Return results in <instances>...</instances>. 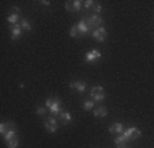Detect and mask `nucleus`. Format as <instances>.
<instances>
[{"label":"nucleus","mask_w":154,"mask_h":148,"mask_svg":"<svg viewBox=\"0 0 154 148\" xmlns=\"http://www.w3.org/2000/svg\"><path fill=\"white\" fill-rule=\"evenodd\" d=\"M122 135L128 140V142H130V140L139 138V137H141V130H139V128H136V127H130V128H125V132L122 133Z\"/></svg>","instance_id":"3"},{"label":"nucleus","mask_w":154,"mask_h":148,"mask_svg":"<svg viewBox=\"0 0 154 148\" xmlns=\"http://www.w3.org/2000/svg\"><path fill=\"white\" fill-rule=\"evenodd\" d=\"M7 146H8V148H17V146H18V138H17V137L7 140Z\"/></svg>","instance_id":"19"},{"label":"nucleus","mask_w":154,"mask_h":148,"mask_svg":"<svg viewBox=\"0 0 154 148\" xmlns=\"http://www.w3.org/2000/svg\"><path fill=\"white\" fill-rule=\"evenodd\" d=\"M75 27H77V30H79L80 36H85L87 33H89V27H87V21H85V18H82V20H79V23H77Z\"/></svg>","instance_id":"11"},{"label":"nucleus","mask_w":154,"mask_h":148,"mask_svg":"<svg viewBox=\"0 0 154 148\" xmlns=\"http://www.w3.org/2000/svg\"><path fill=\"white\" fill-rule=\"evenodd\" d=\"M46 112H48L46 107H36V115H39V117H46Z\"/></svg>","instance_id":"22"},{"label":"nucleus","mask_w":154,"mask_h":148,"mask_svg":"<svg viewBox=\"0 0 154 148\" xmlns=\"http://www.w3.org/2000/svg\"><path fill=\"white\" fill-rule=\"evenodd\" d=\"M7 20H8V23H12V25H18V23H20V21H21L20 20V8H18V7H13V8L10 10Z\"/></svg>","instance_id":"5"},{"label":"nucleus","mask_w":154,"mask_h":148,"mask_svg":"<svg viewBox=\"0 0 154 148\" xmlns=\"http://www.w3.org/2000/svg\"><path fill=\"white\" fill-rule=\"evenodd\" d=\"M21 31H23V28H21V25H20V23H18V25H13V27H12V31H10V36H12V40H13V41H17V40L20 38Z\"/></svg>","instance_id":"12"},{"label":"nucleus","mask_w":154,"mask_h":148,"mask_svg":"<svg viewBox=\"0 0 154 148\" xmlns=\"http://www.w3.org/2000/svg\"><path fill=\"white\" fill-rule=\"evenodd\" d=\"M90 95H92V101H95V102H102V101L105 99V91H103V87H100V86L92 87V91H90Z\"/></svg>","instance_id":"4"},{"label":"nucleus","mask_w":154,"mask_h":148,"mask_svg":"<svg viewBox=\"0 0 154 148\" xmlns=\"http://www.w3.org/2000/svg\"><path fill=\"white\" fill-rule=\"evenodd\" d=\"M75 82H77V81H71V82H69V87H71V89H75Z\"/></svg>","instance_id":"23"},{"label":"nucleus","mask_w":154,"mask_h":148,"mask_svg":"<svg viewBox=\"0 0 154 148\" xmlns=\"http://www.w3.org/2000/svg\"><path fill=\"white\" fill-rule=\"evenodd\" d=\"M84 7H85L87 10H92L94 15H98V12L102 10V7L98 5L97 2H94V0H87V2H84Z\"/></svg>","instance_id":"10"},{"label":"nucleus","mask_w":154,"mask_h":148,"mask_svg":"<svg viewBox=\"0 0 154 148\" xmlns=\"http://www.w3.org/2000/svg\"><path fill=\"white\" fill-rule=\"evenodd\" d=\"M107 114H108V110H107V107H105V105H98V107H95V109H94V115L98 117V118L107 117Z\"/></svg>","instance_id":"13"},{"label":"nucleus","mask_w":154,"mask_h":148,"mask_svg":"<svg viewBox=\"0 0 154 148\" xmlns=\"http://www.w3.org/2000/svg\"><path fill=\"white\" fill-rule=\"evenodd\" d=\"M20 25H21V28H23L25 31H31V23L28 20H21Z\"/></svg>","instance_id":"20"},{"label":"nucleus","mask_w":154,"mask_h":148,"mask_svg":"<svg viewBox=\"0 0 154 148\" xmlns=\"http://www.w3.org/2000/svg\"><path fill=\"white\" fill-rule=\"evenodd\" d=\"M46 109L49 110L53 115H61V101L57 97H49L46 101Z\"/></svg>","instance_id":"1"},{"label":"nucleus","mask_w":154,"mask_h":148,"mask_svg":"<svg viewBox=\"0 0 154 148\" xmlns=\"http://www.w3.org/2000/svg\"><path fill=\"white\" fill-rule=\"evenodd\" d=\"M102 58V53L98 50H92V51H87L85 53V61L87 63H94V61H97V59H100Z\"/></svg>","instance_id":"9"},{"label":"nucleus","mask_w":154,"mask_h":148,"mask_svg":"<svg viewBox=\"0 0 154 148\" xmlns=\"http://www.w3.org/2000/svg\"><path fill=\"white\" fill-rule=\"evenodd\" d=\"M123 132H125V128H123V124H122V122H118V124H115V125H112V127H110V133L122 135Z\"/></svg>","instance_id":"14"},{"label":"nucleus","mask_w":154,"mask_h":148,"mask_svg":"<svg viewBox=\"0 0 154 148\" xmlns=\"http://www.w3.org/2000/svg\"><path fill=\"white\" fill-rule=\"evenodd\" d=\"M85 21H87L89 30H92V31L103 27V18H102L100 15H90V17H85Z\"/></svg>","instance_id":"2"},{"label":"nucleus","mask_w":154,"mask_h":148,"mask_svg":"<svg viewBox=\"0 0 154 148\" xmlns=\"http://www.w3.org/2000/svg\"><path fill=\"white\" fill-rule=\"evenodd\" d=\"M82 3L84 2H80V0H69V2H66V10L67 12H79Z\"/></svg>","instance_id":"7"},{"label":"nucleus","mask_w":154,"mask_h":148,"mask_svg":"<svg viewBox=\"0 0 154 148\" xmlns=\"http://www.w3.org/2000/svg\"><path fill=\"white\" fill-rule=\"evenodd\" d=\"M75 89L80 92V94H84V92H85V89H87V86H85V82H84V81H77V82H75Z\"/></svg>","instance_id":"17"},{"label":"nucleus","mask_w":154,"mask_h":148,"mask_svg":"<svg viewBox=\"0 0 154 148\" xmlns=\"http://www.w3.org/2000/svg\"><path fill=\"white\" fill-rule=\"evenodd\" d=\"M12 127H15V124H13V122H3V124L0 125V133H2V135H5V133L8 132Z\"/></svg>","instance_id":"15"},{"label":"nucleus","mask_w":154,"mask_h":148,"mask_svg":"<svg viewBox=\"0 0 154 148\" xmlns=\"http://www.w3.org/2000/svg\"><path fill=\"white\" fill-rule=\"evenodd\" d=\"M59 117H61V120H62V124H64V125H67L69 122L72 120V117H71V114H69V112H61Z\"/></svg>","instance_id":"16"},{"label":"nucleus","mask_w":154,"mask_h":148,"mask_svg":"<svg viewBox=\"0 0 154 148\" xmlns=\"http://www.w3.org/2000/svg\"><path fill=\"white\" fill-rule=\"evenodd\" d=\"M69 35H71L72 38H79V36H80V33H79V30H77L75 25H72V27H71V31H69Z\"/></svg>","instance_id":"21"},{"label":"nucleus","mask_w":154,"mask_h":148,"mask_svg":"<svg viewBox=\"0 0 154 148\" xmlns=\"http://www.w3.org/2000/svg\"><path fill=\"white\" fill-rule=\"evenodd\" d=\"M92 38L95 40V41H100V43L105 41V40H107V30H105L103 27L94 30V31H92Z\"/></svg>","instance_id":"6"},{"label":"nucleus","mask_w":154,"mask_h":148,"mask_svg":"<svg viewBox=\"0 0 154 148\" xmlns=\"http://www.w3.org/2000/svg\"><path fill=\"white\" fill-rule=\"evenodd\" d=\"M45 127H46V130L49 132V133H54V132L57 130V122H56V118H54V117L46 118V120H45Z\"/></svg>","instance_id":"8"},{"label":"nucleus","mask_w":154,"mask_h":148,"mask_svg":"<svg viewBox=\"0 0 154 148\" xmlns=\"http://www.w3.org/2000/svg\"><path fill=\"white\" fill-rule=\"evenodd\" d=\"M95 101H92V99H90V101H85L84 102V110H94L95 109Z\"/></svg>","instance_id":"18"}]
</instances>
